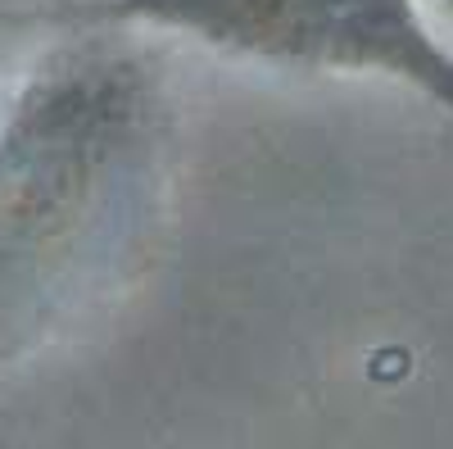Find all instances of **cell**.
<instances>
[{
	"instance_id": "6da1fadb",
	"label": "cell",
	"mask_w": 453,
	"mask_h": 449,
	"mask_svg": "<svg viewBox=\"0 0 453 449\" xmlns=\"http://www.w3.org/2000/svg\"><path fill=\"white\" fill-rule=\"evenodd\" d=\"M0 141V282L32 295L109 286L155 254L181 114L155 36L73 27Z\"/></svg>"
},
{
	"instance_id": "7a4b0ae2",
	"label": "cell",
	"mask_w": 453,
	"mask_h": 449,
	"mask_svg": "<svg viewBox=\"0 0 453 449\" xmlns=\"http://www.w3.org/2000/svg\"><path fill=\"white\" fill-rule=\"evenodd\" d=\"M55 14L281 73L390 82L453 119V42L422 0H64Z\"/></svg>"
},
{
	"instance_id": "3957f363",
	"label": "cell",
	"mask_w": 453,
	"mask_h": 449,
	"mask_svg": "<svg viewBox=\"0 0 453 449\" xmlns=\"http://www.w3.org/2000/svg\"><path fill=\"white\" fill-rule=\"evenodd\" d=\"M422 5H426V14L440 23V32L453 42V0H422Z\"/></svg>"
}]
</instances>
